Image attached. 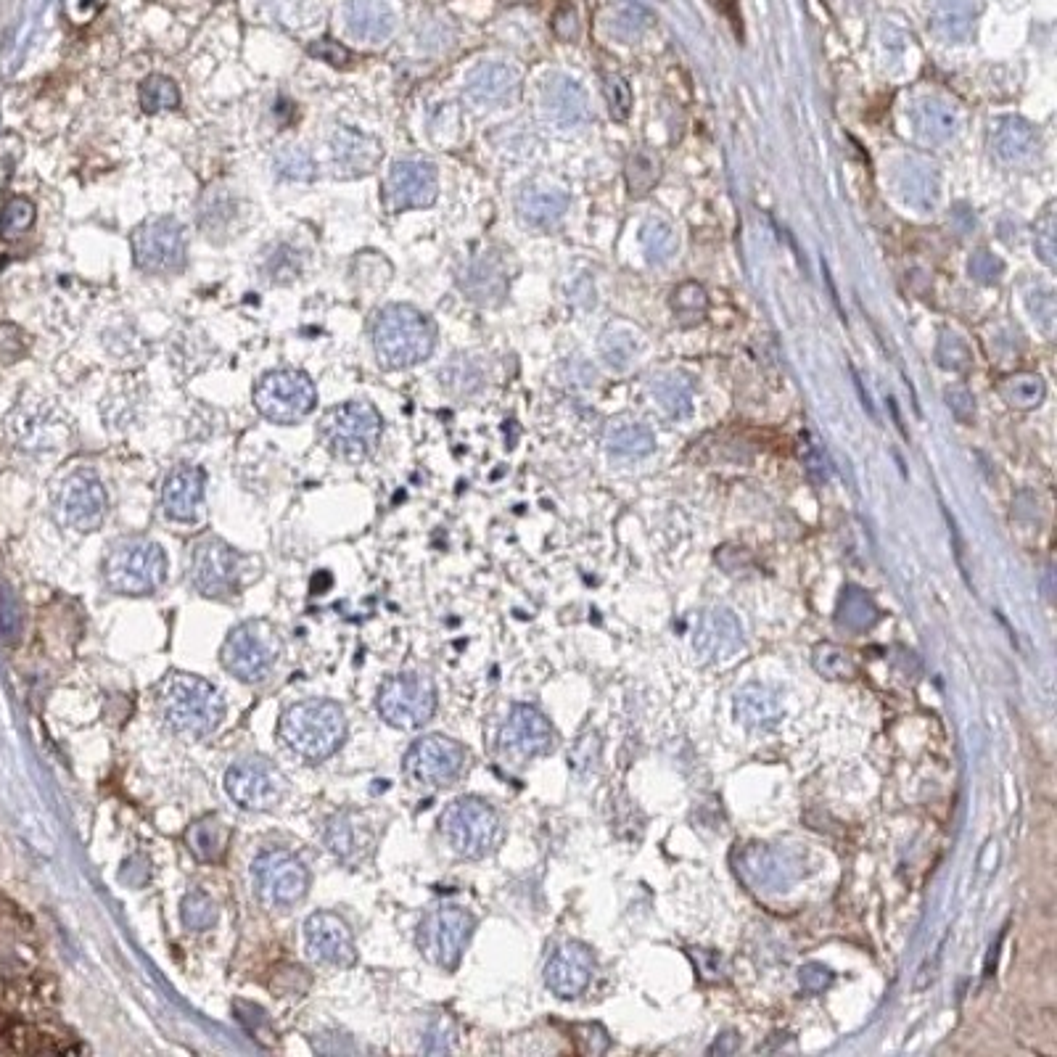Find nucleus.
<instances>
[{
  "label": "nucleus",
  "mask_w": 1057,
  "mask_h": 1057,
  "mask_svg": "<svg viewBox=\"0 0 1057 1057\" xmlns=\"http://www.w3.org/2000/svg\"><path fill=\"white\" fill-rule=\"evenodd\" d=\"M154 698L164 725L185 738H204L225 719L222 693L196 674L170 672L156 685Z\"/></svg>",
  "instance_id": "obj_1"
},
{
  "label": "nucleus",
  "mask_w": 1057,
  "mask_h": 1057,
  "mask_svg": "<svg viewBox=\"0 0 1057 1057\" xmlns=\"http://www.w3.org/2000/svg\"><path fill=\"white\" fill-rule=\"evenodd\" d=\"M283 746L304 762H323L344 746L347 717L339 703L326 698H307L291 703L278 725Z\"/></svg>",
  "instance_id": "obj_2"
},
{
  "label": "nucleus",
  "mask_w": 1057,
  "mask_h": 1057,
  "mask_svg": "<svg viewBox=\"0 0 1057 1057\" xmlns=\"http://www.w3.org/2000/svg\"><path fill=\"white\" fill-rule=\"evenodd\" d=\"M373 344L378 360L386 368H413L429 360L437 344V333L429 318L415 307L392 304L378 312L373 323Z\"/></svg>",
  "instance_id": "obj_3"
},
{
  "label": "nucleus",
  "mask_w": 1057,
  "mask_h": 1057,
  "mask_svg": "<svg viewBox=\"0 0 1057 1057\" xmlns=\"http://www.w3.org/2000/svg\"><path fill=\"white\" fill-rule=\"evenodd\" d=\"M439 833L458 857L484 859L503 841V822L487 801L463 796L442 812Z\"/></svg>",
  "instance_id": "obj_4"
},
{
  "label": "nucleus",
  "mask_w": 1057,
  "mask_h": 1057,
  "mask_svg": "<svg viewBox=\"0 0 1057 1057\" xmlns=\"http://www.w3.org/2000/svg\"><path fill=\"white\" fill-rule=\"evenodd\" d=\"M281 658V635L265 619L238 624L220 648L222 669L241 682H262Z\"/></svg>",
  "instance_id": "obj_5"
},
{
  "label": "nucleus",
  "mask_w": 1057,
  "mask_h": 1057,
  "mask_svg": "<svg viewBox=\"0 0 1057 1057\" xmlns=\"http://www.w3.org/2000/svg\"><path fill=\"white\" fill-rule=\"evenodd\" d=\"M104 577L119 595H151L167 579V555L151 540H122L106 555Z\"/></svg>",
  "instance_id": "obj_6"
},
{
  "label": "nucleus",
  "mask_w": 1057,
  "mask_h": 1057,
  "mask_svg": "<svg viewBox=\"0 0 1057 1057\" xmlns=\"http://www.w3.org/2000/svg\"><path fill=\"white\" fill-rule=\"evenodd\" d=\"M384 423L368 402H341L331 407L320 421V439L336 458L357 463L376 450Z\"/></svg>",
  "instance_id": "obj_7"
},
{
  "label": "nucleus",
  "mask_w": 1057,
  "mask_h": 1057,
  "mask_svg": "<svg viewBox=\"0 0 1057 1057\" xmlns=\"http://www.w3.org/2000/svg\"><path fill=\"white\" fill-rule=\"evenodd\" d=\"M474 928L476 917L471 912L458 904H444L423 917L418 931H415V944L431 965L442 970H455L466 947L471 944Z\"/></svg>",
  "instance_id": "obj_8"
},
{
  "label": "nucleus",
  "mask_w": 1057,
  "mask_h": 1057,
  "mask_svg": "<svg viewBox=\"0 0 1057 1057\" xmlns=\"http://www.w3.org/2000/svg\"><path fill=\"white\" fill-rule=\"evenodd\" d=\"M378 711L386 725L397 730H418L437 711V688L426 674H394L378 690Z\"/></svg>",
  "instance_id": "obj_9"
},
{
  "label": "nucleus",
  "mask_w": 1057,
  "mask_h": 1057,
  "mask_svg": "<svg viewBox=\"0 0 1057 1057\" xmlns=\"http://www.w3.org/2000/svg\"><path fill=\"white\" fill-rule=\"evenodd\" d=\"M254 891L270 910H289L299 904L310 888V870L302 859L286 849L262 851L254 859Z\"/></svg>",
  "instance_id": "obj_10"
},
{
  "label": "nucleus",
  "mask_w": 1057,
  "mask_h": 1057,
  "mask_svg": "<svg viewBox=\"0 0 1057 1057\" xmlns=\"http://www.w3.org/2000/svg\"><path fill=\"white\" fill-rule=\"evenodd\" d=\"M257 410L273 423H299L315 410L318 392L310 378L299 370H273L257 384Z\"/></svg>",
  "instance_id": "obj_11"
},
{
  "label": "nucleus",
  "mask_w": 1057,
  "mask_h": 1057,
  "mask_svg": "<svg viewBox=\"0 0 1057 1057\" xmlns=\"http://www.w3.org/2000/svg\"><path fill=\"white\" fill-rule=\"evenodd\" d=\"M225 791L238 806L252 812H267L275 809L289 793V780L270 759L249 756L230 764L225 772Z\"/></svg>",
  "instance_id": "obj_12"
},
{
  "label": "nucleus",
  "mask_w": 1057,
  "mask_h": 1057,
  "mask_svg": "<svg viewBox=\"0 0 1057 1057\" xmlns=\"http://www.w3.org/2000/svg\"><path fill=\"white\" fill-rule=\"evenodd\" d=\"M191 579L193 587L207 598H230L244 579V558L217 537H204L193 545Z\"/></svg>",
  "instance_id": "obj_13"
},
{
  "label": "nucleus",
  "mask_w": 1057,
  "mask_h": 1057,
  "mask_svg": "<svg viewBox=\"0 0 1057 1057\" xmlns=\"http://www.w3.org/2000/svg\"><path fill=\"white\" fill-rule=\"evenodd\" d=\"M466 769V748L447 735H426L405 754L407 777L426 788H447Z\"/></svg>",
  "instance_id": "obj_14"
},
{
  "label": "nucleus",
  "mask_w": 1057,
  "mask_h": 1057,
  "mask_svg": "<svg viewBox=\"0 0 1057 1057\" xmlns=\"http://www.w3.org/2000/svg\"><path fill=\"white\" fill-rule=\"evenodd\" d=\"M135 265L143 273H175L185 259V233L172 217H151L133 233Z\"/></svg>",
  "instance_id": "obj_15"
},
{
  "label": "nucleus",
  "mask_w": 1057,
  "mask_h": 1057,
  "mask_svg": "<svg viewBox=\"0 0 1057 1057\" xmlns=\"http://www.w3.org/2000/svg\"><path fill=\"white\" fill-rule=\"evenodd\" d=\"M378 836L381 828L376 825V817L363 809H341L331 814L323 830L326 849L349 867L360 865L376 851Z\"/></svg>",
  "instance_id": "obj_16"
},
{
  "label": "nucleus",
  "mask_w": 1057,
  "mask_h": 1057,
  "mask_svg": "<svg viewBox=\"0 0 1057 1057\" xmlns=\"http://www.w3.org/2000/svg\"><path fill=\"white\" fill-rule=\"evenodd\" d=\"M304 952L320 968H349L357 957L347 920L336 912H315L304 923Z\"/></svg>",
  "instance_id": "obj_17"
},
{
  "label": "nucleus",
  "mask_w": 1057,
  "mask_h": 1057,
  "mask_svg": "<svg viewBox=\"0 0 1057 1057\" xmlns=\"http://www.w3.org/2000/svg\"><path fill=\"white\" fill-rule=\"evenodd\" d=\"M439 180L434 164L423 159H402L389 170L384 183V204L392 212L423 209L437 201Z\"/></svg>",
  "instance_id": "obj_18"
},
{
  "label": "nucleus",
  "mask_w": 1057,
  "mask_h": 1057,
  "mask_svg": "<svg viewBox=\"0 0 1057 1057\" xmlns=\"http://www.w3.org/2000/svg\"><path fill=\"white\" fill-rule=\"evenodd\" d=\"M106 508H109L106 489L96 474L80 471V474L69 476V481L61 489V518L69 529L93 532L104 524Z\"/></svg>",
  "instance_id": "obj_19"
},
{
  "label": "nucleus",
  "mask_w": 1057,
  "mask_h": 1057,
  "mask_svg": "<svg viewBox=\"0 0 1057 1057\" xmlns=\"http://www.w3.org/2000/svg\"><path fill=\"white\" fill-rule=\"evenodd\" d=\"M500 746L518 759H534L553 748V727L542 711L518 703L500 730Z\"/></svg>",
  "instance_id": "obj_20"
},
{
  "label": "nucleus",
  "mask_w": 1057,
  "mask_h": 1057,
  "mask_svg": "<svg viewBox=\"0 0 1057 1057\" xmlns=\"http://www.w3.org/2000/svg\"><path fill=\"white\" fill-rule=\"evenodd\" d=\"M743 645V627L730 608H711L698 619L693 648L706 664H717L735 656Z\"/></svg>",
  "instance_id": "obj_21"
},
{
  "label": "nucleus",
  "mask_w": 1057,
  "mask_h": 1057,
  "mask_svg": "<svg viewBox=\"0 0 1057 1057\" xmlns=\"http://www.w3.org/2000/svg\"><path fill=\"white\" fill-rule=\"evenodd\" d=\"M791 862L772 846L751 843L735 851V873L751 888L759 891H780L793 880Z\"/></svg>",
  "instance_id": "obj_22"
},
{
  "label": "nucleus",
  "mask_w": 1057,
  "mask_h": 1057,
  "mask_svg": "<svg viewBox=\"0 0 1057 1057\" xmlns=\"http://www.w3.org/2000/svg\"><path fill=\"white\" fill-rule=\"evenodd\" d=\"M592 970H595V960H592L590 947H584L579 941H569L547 962L545 984L555 997L574 999L587 989Z\"/></svg>",
  "instance_id": "obj_23"
},
{
  "label": "nucleus",
  "mask_w": 1057,
  "mask_h": 1057,
  "mask_svg": "<svg viewBox=\"0 0 1057 1057\" xmlns=\"http://www.w3.org/2000/svg\"><path fill=\"white\" fill-rule=\"evenodd\" d=\"M899 199L917 212H933L941 199V175L925 159H902L894 170Z\"/></svg>",
  "instance_id": "obj_24"
},
{
  "label": "nucleus",
  "mask_w": 1057,
  "mask_h": 1057,
  "mask_svg": "<svg viewBox=\"0 0 1057 1057\" xmlns=\"http://www.w3.org/2000/svg\"><path fill=\"white\" fill-rule=\"evenodd\" d=\"M207 476L196 466L175 468L162 487V508L172 521L193 524L199 518Z\"/></svg>",
  "instance_id": "obj_25"
},
{
  "label": "nucleus",
  "mask_w": 1057,
  "mask_h": 1057,
  "mask_svg": "<svg viewBox=\"0 0 1057 1057\" xmlns=\"http://www.w3.org/2000/svg\"><path fill=\"white\" fill-rule=\"evenodd\" d=\"M910 119L917 138L925 143H933V146L952 141L957 127H960V114H957L954 104L941 96L917 98L912 104Z\"/></svg>",
  "instance_id": "obj_26"
},
{
  "label": "nucleus",
  "mask_w": 1057,
  "mask_h": 1057,
  "mask_svg": "<svg viewBox=\"0 0 1057 1057\" xmlns=\"http://www.w3.org/2000/svg\"><path fill=\"white\" fill-rule=\"evenodd\" d=\"M331 151L336 156V164L341 167L344 175H352V178H360V175H368V172L376 170V164L381 162L384 156V148L376 138L360 133V130H352V127H336V133L331 138Z\"/></svg>",
  "instance_id": "obj_27"
},
{
  "label": "nucleus",
  "mask_w": 1057,
  "mask_h": 1057,
  "mask_svg": "<svg viewBox=\"0 0 1057 1057\" xmlns=\"http://www.w3.org/2000/svg\"><path fill=\"white\" fill-rule=\"evenodd\" d=\"M991 148L1002 162L1026 164L1039 151V130L1023 117H999L991 127Z\"/></svg>",
  "instance_id": "obj_28"
},
{
  "label": "nucleus",
  "mask_w": 1057,
  "mask_h": 1057,
  "mask_svg": "<svg viewBox=\"0 0 1057 1057\" xmlns=\"http://www.w3.org/2000/svg\"><path fill=\"white\" fill-rule=\"evenodd\" d=\"M735 717L748 730H772L783 719V701L780 693L767 685L751 682L740 688L735 695Z\"/></svg>",
  "instance_id": "obj_29"
},
{
  "label": "nucleus",
  "mask_w": 1057,
  "mask_h": 1057,
  "mask_svg": "<svg viewBox=\"0 0 1057 1057\" xmlns=\"http://www.w3.org/2000/svg\"><path fill=\"white\" fill-rule=\"evenodd\" d=\"M569 193L553 185H532L518 196V217L532 228H550L569 209Z\"/></svg>",
  "instance_id": "obj_30"
},
{
  "label": "nucleus",
  "mask_w": 1057,
  "mask_h": 1057,
  "mask_svg": "<svg viewBox=\"0 0 1057 1057\" xmlns=\"http://www.w3.org/2000/svg\"><path fill=\"white\" fill-rule=\"evenodd\" d=\"M468 96L481 106L511 104L518 96V77L503 64H484L468 80Z\"/></svg>",
  "instance_id": "obj_31"
},
{
  "label": "nucleus",
  "mask_w": 1057,
  "mask_h": 1057,
  "mask_svg": "<svg viewBox=\"0 0 1057 1057\" xmlns=\"http://www.w3.org/2000/svg\"><path fill=\"white\" fill-rule=\"evenodd\" d=\"M545 104L547 111L553 114V119L561 127L582 125L584 119L590 117L587 93H584L582 85L571 80V77H555V80L547 85Z\"/></svg>",
  "instance_id": "obj_32"
},
{
  "label": "nucleus",
  "mask_w": 1057,
  "mask_h": 1057,
  "mask_svg": "<svg viewBox=\"0 0 1057 1057\" xmlns=\"http://www.w3.org/2000/svg\"><path fill=\"white\" fill-rule=\"evenodd\" d=\"M976 0H936L931 14L933 32L947 43H962L976 30Z\"/></svg>",
  "instance_id": "obj_33"
},
{
  "label": "nucleus",
  "mask_w": 1057,
  "mask_h": 1057,
  "mask_svg": "<svg viewBox=\"0 0 1057 1057\" xmlns=\"http://www.w3.org/2000/svg\"><path fill=\"white\" fill-rule=\"evenodd\" d=\"M878 619L880 611L875 606V600L862 587L846 584L836 608L838 627L849 629V632H867V629H873L878 624Z\"/></svg>",
  "instance_id": "obj_34"
},
{
  "label": "nucleus",
  "mask_w": 1057,
  "mask_h": 1057,
  "mask_svg": "<svg viewBox=\"0 0 1057 1057\" xmlns=\"http://www.w3.org/2000/svg\"><path fill=\"white\" fill-rule=\"evenodd\" d=\"M228 836V828L217 817H204L185 830V843L193 857L201 862H217L228 849Z\"/></svg>",
  "instance_id": "obj_35"
},
{
  "label": "nucleus",
  "mask_w": 1057,
  "mask_h": 1057,
  "mask_svg": "<svg viewBox=\"0 0 1057 1057\" xmlns=\"http://www.w3.org/2000/svg\"><path fill=\"white\" fill-rule=\"evenodd\" d=\"M653 400L672 418H685L693 410V384L682 373H664L653 381Z\"/></svg>",
  "instance_id": "obj_36"
},
{
  "label": "nucleus",
  "mask_w": 1057,
  "mask_h": 1057,
  "mask_svg": "<svg viewBox=\"0 0 1057 1057\" xmlns=\"http://www.w3.org/2000/svg\"><path fill=\"white\" fill-rule=\"evenodd\" d=\"M608 450L621 458H643L656 450V437L645 423H619L608 431Z\"/></svg>",
  "instance_id": "obj_37"
},
{
  "label": "nucleus",
  "mask_w": 1057,
  "mask_h": 1057,
  "mask_svg": "<svg viewBox=\"0 0 1057 1057\" xmlns=\"http://www.w3.org/2000/svg\"><path fill=\"white\" fill-rule=\"evenodd\" d=\"M999 394L1015 410H1034L1044 402V381L1036 373H1013L999 381Z\"/></svg>",
  "instance_id": "obj_38"
},
{
  "label": "nucleus",
  "mask_w": 1057,
  "mask_h": 1057,
  "mask_svg": "<svg viewBox=\"0 0 1057 1057\" xmlns=\"http://www.w3.org/2000/svg\"><path fill=\"white\" fill-rule=\"evenodd\" d=\"M640 241H643V252L648 257V262L653 265H661V262H669L680 246V238H677V230L669 220L664 217H651V220L643 225V233H640Z\"/></svg>",
  "instance_id": "obj_39"
},
{
  "label": "nucleus",
  "mask_w": 1057,
  "mask_h": 1057,
  "mask_svg": "<svg viewBox=\"0 0 1057 1057\" xmlns=\"http://www.w3.org/2000/svg\"><path fill=\"white\" fill-rule=\"evenodd\" d=\"M812 666L817 669V674L825 677V680H854V677H857V661H854V653L846 651L843 645H836V643L814 645Z\"/></svg>",
  "instance_id": "obj_40"
},
{
  "label": "nucleus",
  "mask_w": 1057,
  "mask_h": 1057,
  "mask_svg": "<svg viewBox=\"0 0 1057 1057\" xmlns=\"http://www.w3.org/2000/svg\"><path fill=\"white\" fill-rule=\"evenodd\" d=\"M138 96H141V106L146 114L178 109L180 104L178 85H175L170 77H164V74H151V77H146V80L141 82Z\"/></svg>",
  "instance_id": "obj_41"
},
{
  "label": "nucleus",
  "mask_w": 1057,
  "mask_h": 1057,
  "mask_svg": "<svg viewBox=\"0 0 1057 1057\" xmlns=\"http://www.w3.org/2000/svg\"><path fill=\"white\" fill-rule=\"evenodd\" d=\"M600 352H603V360L614 370H627L629 365L635 363L637 355V341L635 336L624 328H608L600 339Z\"/></svg>",
  "instance_id": "obj_42"
},
{
  "label": "nucleus",
  "mask_w": 1057,
  "mask_h": 1057,
  "mask_svg": "<svg viewBox=\"0 0 1057 1057\" xmlns=\"http://www.w3.org/2000/svg\"><path fill=\"white\" fill-rule=\"evenodd\" d=\"M661 178V162L648 151H637L627 162V185L632 196H645Z\"/></svg>",
  "instance_id": "obj_43"
},
{
  "label": "nucleus",
  "mask_w": 1057,
  "mask_h": 1057,
  "mask_svg": "<svg viewBox=\"0 0 1057 1057\" xmlns=\"http://www.w3.org/2000/svg\"><path fill=\"white\" fill-rule=\"evenodd\" d=\"M180 917H183V925L188 931H209L217 923V904L207 894L191 891V894H185L183 904H180Z\"/></svg>",
  "instance_id": "obj_44"
},
{
  "label": "nucleus",
  "mask_w": 1057,
  "mask_h": 1057,
  "mask_svg": "<svg viewBox=\"0 0 1057 1057\" xmlns=\"http://www.w3.org/2000/svg\"><path fill=\"white\" fill-rule=\"evenodd\" d=\"M672 307L677 318L685 320V323H693V320H701L706 310H709V294L703 291L701 283H682L672 294Z\"/></svg>",
  "instance_id": "obj_45"
},
{
  "label": "nucleus",
  "mask_w": 1057,
  "mask_h": 1057,
  "mask_svg": "<svg viewBox=\"0 0 1057 1057\" xmlns=\"http://www.w3.org/2000/svg\"><path fill=\"white\" fill-rule=\"evenodd\" d=\"M936 360L947 370L965 373L973 365V352H970L968 341L962 339L960 333L941 331L939 344H936Z\"/></svg>",
  "instance_id": "obj_46"
},
{
  "label": "nucleus",
  "mask_w": 1057,
  "mask_h": 1057,
  "mask_svg": "<svg viewBox=\"0 0 1057 1057\" xmlns=\"http://www.w3.org/2000/svg\"><path fill=\"white\" fill-rule=\"evenodd\" d=\"M799 458L804 463L806 476L814 481V484H825L830 479V463L825 450L820 447V442L812 437V434H801L799 437Z\"/></svg>",
  "instance_id": "obj_47"
},
{
  "label": "nucleus",
  "mask_w": 1057,
  "mask_h": 1057,
  "mask_svg": "<svg viewBox=\"0 0 1057 1057\" xmlns=\"http://www.w3.org/2000/svg\"><path fill=\"white\" fill-rule=\"evenodd\" d=\"M349 24L365 40H378V37H384L389 32V16L384 11H378L376 6H370V3L352 8Z\"/></svg>",
  "instance_id": "obj_48"
},
{
  "label": "nucleus",
  "mask_w": 1057,
  "mask_h": 1057,
  "mask_svg": "<svg viewBox=\"0 0 1057 1057\" xmlns=\"http://www.w3.org/2000/svg\"><path fill=\"white\" fill-rule=\"evenodd\" d=\"M1034 249L1047 267H1055L1057 262V233H1055V207H1047L1042 217L1036 220L1034 230Z\"/></svg>",
  "instance_id": "obj_49"
},
{
  "label": "nucleus",
  "mask_w": 1057,
  "mask_h": 1057,
  "mask_svg": "<svg viewBox=\"0 0 1057 1057\" xmlns=\"http://www.w3.org/2000/svg\"><path fill=\"white\" fill-rule=\"evenodd\" d=\"M1028 310H1031V318L1042 326V331L1047 333V336H1052V331H1055V315H1057L1055 294H1052L1050 289L1039 286V289H1034L1031 294H1028Z\"/></svg>",
  "instance_id": "obj_50"
},
{
  "label": "nucleus",
  "mask_w": 1057,
  "mask_h": 1057,
  "mask_svg": "<svg viewBox=\"0 0 1057 1057\" xmlns=\"http://www.w3.org/2000/svg\"><path fill=\"white\" fill-rule=\"evenodd\" d=\"M35 220V209L27 199H14L0 217V236H19Z\"/></svg>",
  "instance_id": "obj_51"
},
{
  "label": "nucleus",
  "mask_w": 1057,
  "mask_h": 1057,
  "mask_svg": "<svg viewBox=\"0 0 1057 1057\" xmlns=\"http://www.w3.org/2000/svg\"><path fill=\"white\" fill-rule=\"evenodd\" d=\"M606 98H608V109H611V117L616 122H624L632 111V90H629V82L619 74H608L606 77Z\"/></svg>",
  "instance_id": "obj_52"
},
{
  "label": "nucleus",
  "mask_w": 1057,
  "mask_h": 1057,
  "mask_svg": "<svg viewBox=\"0 0 1057 1057\" xmlns=\"http://www.w3.org/2000/svg\"><path fill=\"white\" fill-rule=\"evenodd\" d=\"M836 973L822 962H806L799 968V984L806 994H825L833 986Z\"/></svg>",
  "instance_id": "obj_53"
},
{
  "label": "nucleus",
  "mask_w": 1057,
  "mask_h": 1057,
  "mask_svg": "<svg viewBox=\"0 0 1057 1057\" xmlns=\"http://www.w3.org/2000/svg\"><path fill=\"white\" fill-rule=\"evenodd\" d=\"M1005 273V265L997 254H991L989 249H978L973 257H970V275L976 278L978 283H997Z\"/></svg>",
  "instance_id": "obj_54"
},
{
  "label": "nucleus",
  "mask_w": 1057,
  "mask_h": 1057,
  "mask_svg": "<svg viewBox=\"0 0 1057 1057\" xmlns=\"http://www.w3.org/2000/svg\"><path fill=\"white\" fill-rule=\"evenodd\" d=\"M278 170H281L283 178L304 183V180H310L312 175H315V164H312L310 156L302 154V151H286V154L278 159Z\"/></svg>",
  "instance_id": "obj_55"
},
{
  "label": "nucleus",
  "mask_w": 1057,
  "mask_h": 1057,
  "mask_svg": "<svg viewBox=\"0 0 1057 1057\" xmlns=\"http://www.w3.org/2000/svg\"><path fill=\"white\" fill-rule=\"evenodd\" d=\"M19 608H16V598L11 595V590L0 592V627H3V637L8 640H16L19 635Z\"/></svg>",
  "instance_id": "obj_56"
},
{
  "label": "nucleus",
  "mask_w": 1057,
  "mask_h": 1057,
  "mask_svg": "<svg viewBox=\"0 0 1057 1057\" xmlns=\"http://www.w3.org/2000/svg\"><path fill=\"white\" fill-rule=\"evenodd\" d=\"M947 405L952 407V413L957 415V421L962 423H968L970 418L976 415V400H973V394H970L965 386H949Z\"/></svg>",
  "instance_id": "obj_57"
},
{
  "label": "nucleus",
  "mask_w": 1057,
  "mask_h": 1057,
  "mask_svg": "<svg viewBox=\"0 0 1057 1057\" xmlns=\"http://www.w3.org/2000/svg\"><path fill=\"white\" fill-rule=\"evenodd\" d=\"M315 56H320V59H326L331 61V64H336V67H347L349 64V53L341 48V45L331 43V40H323V43H315L310 48Z\"/></svg>",
  "instance_id": "obj_58"
},
{
  "label": "nucleus",
  "mask_w": 1057,
  "mask_h": 1057,
  "mask_svg": "<svg viewBox=\"0 0 1057 1057\" xmlns=\"http://www.w3.org/2000/svg\"><path fill=\"white\" fill-rule=\"evenodd\" d=\"M740 1047V1036L735 1034V1031H725L722 1036H717V1042L711 1044L709 1047V1055H719V1057H725V1055H735Z\"/></svg>",
  "instance_id": "obj_59"
},
{
  "label": "nucleus",
  "mask_w": 1057,
  "mask_h": 1057,
  "mask_svg": "<svg viewBox=\"0 0 1057 1057\" xmlns=\"http://www.w3.org/2000/svg\"><path fill=\"white\" fill-rule=\"evenodd\" d=\"M941 949H944V941H941L939 949H936V954H933V962L928 960L923 965V968H920V976H917V981H915V989L917 991L928 989V986L933 984V978H936V968H939V962H941Z\"/></svg>",
  "instance_id": "obj_60"
},
{
  "label": "nucleus",
  "mask_w": 1057,
  "mask_h": 1057,
  "mask_svg": "<svg viewBox=\"0 0 1057 1057\" xmlns=\"http://www.w3.org/2000/svg\"><path fill=\"white\" fill-rule=\"evenodd\" d=\"M1002 939H1005V931L999 933V936H997V941H994V944H991V949H989V957H986V973H984V976H986V978H989V976H994V965H997V952H999V944H1002Z\"/></svg>",
  "instance_id": "obj_61"
}]
</instances>
